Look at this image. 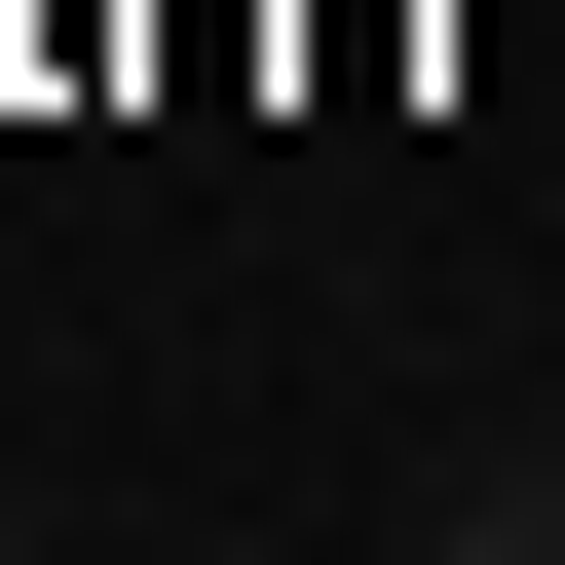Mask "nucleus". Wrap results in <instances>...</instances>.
I'll use <instances>...</instances> for the list:
<instances>
[{"mask_svg": "<svg viewBox=\"0 0 565 565\" xmlns=\"http://www.w3.org/2000/svg\"><path fill=\"white\" fill-rule=\"evenodd\" d=\"M415 565H565V490H527V452H490V490H452V527H415Z\"/></svg>", "mask_w": 565, "mask_h": 565, "instance_id": "1", "label": "nucleus"}, {"mask_svg": "<svg viewBox=\"0 0 565 565\" xmlns=\"http://www.w3.org/2000/svg\"><path fill=\"white\" fill-rule=\"evenodd\" d=\"M527 490H565V377H527Z\"/></svg>", "mask_w": 565, "mask_h": 565, "instance_id": "2", "label": "nucleus"}]
</instances>
